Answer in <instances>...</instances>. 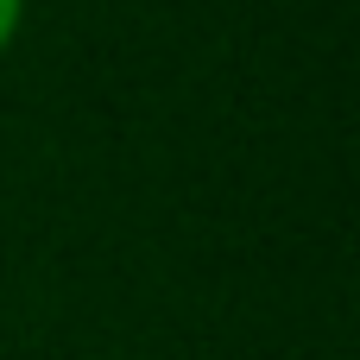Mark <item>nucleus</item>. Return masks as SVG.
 <instances>
[{"label": "nucleus", "instance_id": "1", "mask_svg": "<svg viewBox=\"0 0 360 360\" xmlns=\"http://www.w3.org/2000/svg\"><path fill=\"white\" fill-rule=\"evenodd\" d=\"M19 25H25V0H0V57L13 51V38H19Z\"/></svg>", "mask_w": 360, "mask_h": 360}]
</instances>
